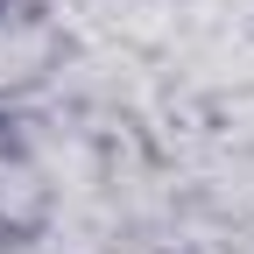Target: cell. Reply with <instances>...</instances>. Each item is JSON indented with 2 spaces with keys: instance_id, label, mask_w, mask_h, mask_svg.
<instances>
[]
</instances>
